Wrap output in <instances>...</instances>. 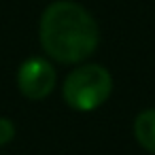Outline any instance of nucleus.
<instances>
[{
    "instance_id": "obj_1",
    "label": "nucleus",
    "mask_w": 155,
    "mask_h": 155,
    "mask_svg": "<svg viewBox=\"0 0 155 155\" xmlns=\"http://www.w3.org/2000/svg\"><path fill=\"white\" fill-rule=\"evenodd\" d=\"M38 36L45 53L60 64H79L100 45L98 21L72 0H58L43 11Z\"/></svg>"
},
{
    "instance_id": "obj_4",
    "label": "nucleus",
    "mask_w": 155,
    "mask_h": 155,
    "mask_svg": "<svg viewBox=\"0 0 155 155\" xmlns=\"http://www.w3.org/2000/svg\"><path fill=\"white\" fill-rule=\"evenodd\" d=\"M134 138L142 149L155 153V108H147L134 119Z\"/></svg>"
},
{
    "instance_id": "obj_3",
    "label": "nucleus",
    "mask_w": 155,
    "mask_h": 155,
    "mask_svg": "<svg viewBox=\"0 0 155 155\" xmlns=\"http://www.w3.org/2000/svg\"><path fill=\"white\" fill-rule=\"evenodd\" d=\"M17 87L28 100H45L55 87V70L45 58H30L17 70Z\"/></svg>"
},
{
    "instance_id": "obj_5",
    "label": "nucleus",
    "mask_w": 155,
    "mask_h": 155,
    "mask_svg": "<svg viewBox=\"0 0 155 155\" xmlns=\"http://www.w3.org/2000/svg\"><path fill=\"white\" fill-rule=\"evenodd\" d=\"M15 138V123L7 117H0V144H7Z\"/></svg>"
},
{
    "instance_id": "obj_2",
    "label": "nucleus",
    "mask_w": 155,
    "mask_h": 155,
    "mask_svg": "<svg viewBox=\"0 0 155 155\" xmlns=\"http://www.w3.org/2000/svg\"><path fill=\"white\" fill-rule=\"evenodd\" d=\"M113 91V77L104 66L98 64H83L74 68L62 87L64 102L81 113L96 110L102 106Z\"/></svg>"
}]
</instances>
